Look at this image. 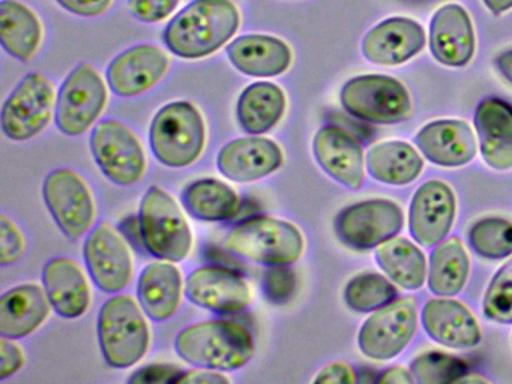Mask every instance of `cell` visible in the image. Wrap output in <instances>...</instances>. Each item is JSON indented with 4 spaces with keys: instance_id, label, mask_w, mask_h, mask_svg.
Returning a JSON list of instances; mask_svg holds the SVG:
<instances>
[{
    "instance_id": "cell-25",
    "label": "cell",
    "mask_w": 512,
    "mask_h": 384,
    "mask_svg": "<svg viewBox=\"0 0 512 384\" xmlns=\"http://www.w3.org/2000/svg\"><path fill=\"white\" fill-rule=\"evenodd\" d=\"M227 56L238 71L250 77H277L292 63L289 45L269 35L239 36L227 47Z\"/></svg>"
},
{
    "instance_id": "cell-10",
    "label": "cell",
    "mask_w": 512,
    "mask_h": 384,
    "mask_svg": "<svg viewBox=\"0 0 512 384\" xmlns=\"http://www.w3.org/2000/svg\"><path fill=\"white\" fill-rule=\"evenodd\" d=\"M418 312L413 297H401L376 309L359 330V350L373 360H389L401 353L415 335Z\"/></svg>"
},
{
    "instance_id": "cell-24",
    "label": "cell",
    "mask_w": 512,
    "mask_h": 384,
    "mask_svg": "<svg viewBox=\"0 0 512 384\" xmlns=\"http://www.w3.org/2000/svg\"><path fill=\"white\" fill-rule=\"evenodd\" d=\"M422 324L433 341L451 348H472L481 341V329L472 312L452 299H431L422 309Z\"/></svg>"
},
{
    "instance_id": "cell-23",
    "label": "cell",
    "mask_w": 512,
    "mask_h": 384,
    "mask_svg": "<svg viewBox=\"0 0 512 384\" xmlns=\"http://www.w3.org/2000/svg\"><path fill=\"white\" fill-rule=\"evenodd\" d=\"M475 128L484 161L494 170L512 168V105L499 98L482 99Z\"/></svg>"
},
{
    "instance_id": "cell-18",
    "label": "cell",
    "mask_w": 512,
    "mask_h": 384,
    "mask_svg": "<svg viewBox=\"0 0 512 384\" xmlns=\"http://www.w3.org/2000/svg\"><path fill=\"white\" fill-rule=\"evenodd\" d=\"M169 65V57L160 48L151 44L136 45L112 60L107 68V80L116 95L130 98L154 87Z\"/></svg>"
},
{
    "instance_id": "cell-29",
    "label": "cell",
    "mask_w": 512,
    "mask_h": 384,
    "mask_svg": "<svg viewBox=\"0 0 512 384\" xmlns=\"http://www.w3.org/2000/svg\"><path fill=\"white\" fill-rule=\"evenodd\" d=\"M286 111V95L277 84L268 81L250 84L238 99L239 125L251 135L271 131Z\"/></svg>"
},
{
    "instance_id": "cell-30",
    "label": "cell",
    "mask_w": 512,
    "mask_h": 384,
    "mask_svg": "<svg viewBox=\"0 0 512 384\" xmlns=\"http://www.w3.org/2000/svg\"><path fill=\"white\" fill-rule=\"evenodd\" d=\"M40 20L37 15L16 0L0 3V41L5 51L22 62H28L41 44Z\"/></svg>"
},
{
    "instance_id": "cell-33",
    "label": "cell",
    "mask_w": 512,
    "mask_h": 384,
    "mask_svg": "<svg viewBox=\"0 0 512 384\" xmlns=\"http://www.w3.org/2000/svg\"><path fill=\"white\" fill-rule=\"evenodd\" d=\"M470 261L458 237L440 242L431 252L428 287L437 296H455L463 290L469 276Z\"/></svg>"
},
{
    "instance_id": "cell-6",
    "label": "cell",
    "mask_w": 512,
    "mask_h": 384,
    "mask_svg": "<svg viewBox=\"0 0 512 384\" xmlns=\"http://www.w3.org/2000/svg\"><path fill=\"white\" fill-rule=\"evenodd\" d=\"M140 231L146 249L160 260L187 258L193 246V234L178 203L158 186H151L140 206Z\"/></svg>"
},
{
    "instance_id": "cell-4",
    "label": "cell",
    "mask_w": 512,
    "mask_h": 384,
    "mask_svg": "<svg viewBox=\"0 0 512 384\" xmlns=\"http://www.w3.org/2000/svg\"><path fill=\"white\" fill-rule=\"evenodd\" d=\"M98 339L112 368H130L145 357L151 339L149 327L133 297L119 294L104 303L98 317Z\"/></svg>"
},
{
    "instance_id": "cell-15",
    "label": "cell",
    "mask_w": 512,
    "mask_h": 384,
    "mask_svg": "<svg viewBox=\"0 0 512 384\" xmlns=\"http://www.w3.org/2000/svg\"><path fill=\"white\" fill-rule=\"evenodd\" d=\"M185 294L194 305L218 314H235L253 299L247 281L235 270L221 266H203L191 272Z\"/></svg>"
},
{
    "instance_id": "cell-44",
    "label": "cell",
    "mask_w": 512,
    "mask_h": 384,
    "mask_svg": "<svg viewBox=\"0 0 512 384\" xmlns=\"http://www.w3.org/2000/svg\"><path fill=\"white\" fill-rule=\"evenodd\" d=\"M62 8L80 17H97L112 5V0H56Z\"/></svg>"
},
{
    "instance_id": "cell-16",
    "label": "cell",
    "mask_w": 512,
    "mask_h": 384,
    "mask_svg": "<svg viewBox=\"0 0 512 384\" xmlns=\"http://www.w3.org/2000/svg\"><path fill=\"white\" fill-rule=\"evenodd\" d=\"M455 219V195L446 183L431 180L419 186L410 204L409 228L422 246L443 242Z\"/></svg>"
},
{
    "instance_id": "cell-2",
    "label": "cell",
    "mask_w": 512,
    "mask_h": 384,
    "mask_svg": "<svg viewBox=\"0 0 512 384\" xmlns=\"http://www.w3.org/2000/svg\"><path fill=\"white\" fill-rule=\"evenodd\" d=\"M176 353L200 368L233 371L254 356L250 330L235 321L211 320L185 327L175 341Z\"/></svg>"
},
{
    "instance_id": "cell-50",
    "label": "cell",
    "mask_w": 512,
    "mask_h": 384,
    "mask_svg": "<svg viewBox=\"0 0 512 384\" xmlns=\"http://www.w3.org/2000/svg\"><path fill=\"white\" fill-rule=\"evenodd\" d=\"M476 381H478V383H485V378L478 377V375L469 374V372H467V374H464L457 383H476Z\"/></svg>"
},
{
    "instance_id": "cell-28",
    "label": "cell",
    "mask_w": 512,
    "mask_h": 384,
    "mask_svg": "<svg viewBox=\"0 0 512 384\" xmlns=\"http://www.w3.org/2000/svg\"><path fill=\"white\" fill-rule=\"evenodd\" d=\"M137 293L148 317L154 321L169 320L181 305V272L172 261L151 263L140 275Z\"/></svg>"
},
{
    "instance_id": "cell-37",
    "label": "cell",
    "mask_w": 512,
    "mask_h": 384,
    "mask_svg": "<svg viewBox=\"0 0 512 384\" xmlns=\"http://www.w3.org/2000/svg\"><path fill=\"white\" fill-rule=\"evenodd\" d=\"M410 372L421 384L457 383L467 374V365L458 357L440 351H428L413 360Z\"/></svg>"
},
{
    "instance_id": "cell-22",
    "label": "cell",
    "mask_w": 512,
    "mask_h": 384,
    "mask_svg": "<svg viewBox=\"0 0 512 384\" xmlns=\"http://www.w3.org/2000/svg\"><path fill=\"white\" fill-rule=\"evenodd\" d=\"M422 155L440 167H461L476 155L472 129L463 120H436L425 125L415 137Z\"/></svg>"
},
{
    "instance_id": "cell-45",
    "label": "cell",
    "mask_w": 512,
    "mask_h": 384,
    "mask_svg": "<svg viewBox=\"0 0 512 384\" xmlns=\"http://www.w3.org/2000/svg\"><path fill=\"white\" fill-rule=\"evenodd\" d=\"M356 374L352 366L347 363H331L319 372L314 381L316 383H356Z\"/></svg>"
},
{
    "instance_id": "cell-43",
    "label": "cell",
    "mask_w": 512,
    "mask_h": 384,
    "mask_svg": "<svg viewBox=\"0 0 512 384\" xmlns=\"http://www.w3.org/2000/svg\"><path fill=\"white\" fill-rule=\"evenodd\" d=\"M14 339L2 336L0 341V353H2V362H0V380H7L11 375L20 371L25 363V354L19 345L14 344Z\"/></svg>"
},
{
    "instance_id": "cell-49",
    "label": "cell",
    "mask_w": 512,
    "mask_h": 384,
    "mask_svg": "<svg viewBox=\"0 0 512 384\" xmlns=\"http://www.w3.org/2000/svg\"><path fill=\"white\" fill-rule=\"evenodd\" d=\"M494 15L503 14L512 8V0H482Z\"/></svg>"
},
{
    "instance_id": "cell-8",
    "label": "cell",
    "mask_w": 512,
    "mask_h": 384,
    "mask_svg": "<svg viewBox=\"0 0 512 384\" xmlns=\"http://www.w3.org/2000/svg\"><path fill=\"white\" fill-rule=\"evenodd\" d=\"M107 89L100 74L82 63L65 78L56 102V126L70 137L85 134L103 113Z\"/></svg>"
},
{
    "instance_id": "cell-32",
    "label": "cell",
    "mask_w": 512,
    "mask_h": 384,
    "mask_svg": "<svg viewBox=\"0 0 512 384\" xmlns=\"http://www.w3.org/2000/svg\"><path fill=\"white\" fill-rule=\"evenodd\" d=\"M182 204L199 221L220 222L233 218L239 212L241 200L227 183L206 177L184 189Z\"/></svg>"
},
{
    "instance_id": "cell-26",
    "label": "cell",
    "mask_w": 512,
    "mask_h": 384,
    "mask_svg": "<svg viewBox=\"0 0 512 384\" xmlns=\"http://www.w3.org/2000/svg\"><path fill=\"white\" fill-rule=\"evenodd\" d=\"M43 282L50 305L61 317L79 318L88 311L91 290L76 261L53 258L44 267Z\"/></svg>"
},
{
    "instance_id": "cell-41",
    "label": "cell",
    "mask_w": 512,
    "mask_h": 384,
    "mask_svg": "<svg viewBox=\"0 0 512 384\" xmlns=\"http://www.w3.org/2000/svg\"><path fill=\"white\" fill-rule=\"evenodd\" d=\"M178 5L179 0H128L131 14L145 23L166 20Z\"/></svg>"
},
{
    "instance_id": "cell-17",
    "label": "cell",
    "mask_w": 512,
    "mask_h": 384,
    "mask_svg": "<svg viewBox=\"0 0 512 384\" xmlns=\"http://www.w3.org/2000/svg\"><path fill=\"white\" fill-rule=\"evenodd\" d=\"M424 27L407 17H391L374 26L362 41V54L371 63L397 66L421 53Z\"/></svg>"
},
{
    "instance_id": "cell-19",
    "label": "cell",
    "mask_w": 512,
    "mask_h": 384,
    "mask_svg": "<svg viewBox=\"0 0 512 384\" xmlns=\"http://www.w3.org/2000/svg\"><path fill=\"white\" fill-rule=\"evenodd\" d=\"M430 51L437 62L454 68L472 60L475 32L463 6L448 3L434 12L430 23Z\"/></svg>"
},
{
    "instance_id": "cell-21",
    "label": "cell",
    "mask_w": 512,
    "mask_h": 384,
    "mask_svg": "<svg viewBox=\"0 0 512 384\" xmlns=\"http://www.w3.org/2000/svg\"><path fill=\"white\" fill-rule=\"evenodd\" d=\"M217 164L226 179L239 183L256 182L281 167L283 152L269 138H236L221 149Z\"/></svg>"
},
{
    "instance_id": "cell-20",
    "label": "cell",
    "mask_w": 512,
    "mask_h": 384,
    "mask_svg": "<svg viewBox=\"0 0 512 384\" xmlns=\"http://www.w3.org/2000/svg\"><path fill=\"white\" fill-rule=\"evenodd\" d=\"M314 156L326 174L347 188H361L365 179L361 144L340 126L326 125L313 141Z\"/></svg>"
},
{
    "instance_id": "cell-7",
    "label": "cell",
    "mask_w": 512,
    "mask_h": 384,
    "mask_svg": "<svg viewBox=\"0 0 512 384\" xmlns=\"http://www.w3.org/2000/svg\"><path fill=\"white\" fill-rule=\"evenodd\" d=\"M341 105L347 113L364 122L394 125L409 117V92L403 83L388 75H359L344 84Z\"/></svg>"
},
{
    "instance_id": "cell-5",
    "label": "cell",
    "mask_w": 512,
    "mask_h": 384,
    "mask_svg": "<svg viewBox=\"0 0 512 384\" xmlns=\"http://www.w3.org/2000/svg\"><path fill=\"white\" fill-rule=\"evenodd\" d=\"M227 251L266 266H290L304 252V237L296 225L271 216H257L233 228Z\"/></svg>"
},
{
    "instance_id": "cell-46",
    "label": "cell",
    "mask_w": 512,
    "mask_h": 384,
    "mask_svg": "<svg viewBox=\"0 0 512 384\" xmlns=\"http://www.w3.org/2000/svg\"><path fill=\"white\" fill-rule=\"evenodd\" d=\"M229 378L218 372L212 371H190L182 375L179 383H197V384H218L229 383Z\"/></svg>"
},
{
    "instance_id": "cell-1",
    "label": "cell",
    "mask_w": 512,
    "mask_h": 384,
    "mask_svg": "<svg viewBox=\"0 0 512 384\" xmlns=\"http://www.w3.org/2000/svg\"><path fill=\"white\" fill-rule=\"evenodd\" d=\"M241 17L229 0H194L167 24L164 42L182 59H202L238 32Z\"/></svg>"
},
{
    "instance_id": "cell-35",
    "label": "cell",
    "mask_w": 512,
    "mask_h": 384,
    "mask_svg": "<svg viewBox=\"0 0 512 384\" xmlns=\"http://www.w3.org/2000/svg\"><path fill=\"white\" fill-rule=\"evenodd\" d=\"M397 297L394 285L377 273L355 276L344 290V300L352 311L365 314L388 305Z\"/></svg>"
},
{
    "instance_id": "cell-36",
    "label": "cell",
    "mask_w": 512,
    "mask_h": 384,
    "mask_svg": "<svg viewBox=\"0 0 512 384\" xmlns=\"http://www.w3.org/2000/svg\"><path fill=\"white\" fill-rule=\"evenodd\" d=\"M473 251L488 260H502L512 254V222L499 216L481 219L469 233Z\"/></svg>"
},
{
    "instance_id": "cell-47",
    "label": "cell",
    "mask_w": 512,
    "mask_h": 384,
    "mask_svg": "<svg viewBox=\"0 0 512 384\" xmlns=\"http://www.w3.org/2000/svg\"><path fill=\"white\" fill-rule=\"evenodd\" d=\"M415 381L412 372L407 369L400 368V366H394V368L388 369L383 372L382 377L379 378V383H395V384H412Z\"/></svg>"
},
{
    "instance_id": "cell-39",
    "label": "cell",
    "mask_w": 512,
    "mask_h": 384,
    "mask_svg": "<svg viewBox=\"0 0 512 384\" xmlns=\"http://www.w3.org/2000/svg\"><path fill=\"white\" fill-rule=\"evenodd\" d=\"M298 287L295 272L290 266H269L263 275V294L272 305H286Z\"/></svg>"
},
{
    "instance_id": "cell-31",
    "label": "cell",
    "mask_w": 512,
    "mask_h": 384,
    "mask_svg": "<svg viewBox=\"0 0 512 384\" xmlns=\"http://www.w3.org/2000/svg\"><path fill=\"white\" fill-rule=\"evenodd\" d=\"M367 168L379 182L403 186L418 179L424 161L406 141H383L368 152Z\"/></svg>"
},
{
    "instance_id": "cell-13",
    "label": "cell",
    "mask_w": 512,
    "mask_h": 384,
    "mask_svg": "<svg viewBox=\"0 0 512 384\" xmlns=\"http://www.w3.org/2000/svg\"><path fill=\"white\" fill-rule=\"evenodd\" d=\"M44 200L62 233L71 240L89 233L95 221V201L85 180L68 168L53 171L44 182Z\"/></svg>"
},
{
    "instance_id": "cell-3",
    "label": "cell",
    "mask_w": 512,
    "mask_h": 384,
    "mask_svg": "<svg viewBox=\"0 0 512 384\" xmlns=\"http://www.w3.org/2000/svg\"><path fill=\"white\" fill-rule=\"evenodd\" d=\"M149 141L161 164L170 168L188 167L205 149L206 129L202 114L187 101L164 105L152 120Z\"/></svg>"
},
{
    "instance_id": "cell-11",
    "label": "cell",
    "mask_w": 512,
    "mask_h": 384,
    "mask_svg": "<svg viewBox=\"0 0 512 384\" xmlns=\"http://www.w3.org/2000/svg\"><path fill=\"white\" fill-rule=\"evenodd\" d=\"M91 149L104 176L116 185H134L145 176L142 144L122 123L116 120L98 123L91 135Z\"/></svg>"
},
{
    "instance_id": "cell-14",
    "label": "cell",
    "mask_w": 512,
    "mask_h": 384,
    "mask_svg": "<svg viewBox=\"0 0 512 384\" xmlns=\"http://www.w3.org/2000/svg\"><path fill=\"white\" fill-rule=\"evenodd\" d=\"M85 261L95 285L104 293H119L130 284L133 258L124 239L101 224L89 233L85 242Z\"/></svg>"
},
{
    "instance_id": "cell-48",
    "label": "cell",
    "mask_w": 512,
    "mask_h": 384,
    "mask_svg": "<svg viewBox=\"0 0 512 384\" xmlns=\"http://www.w3.org/2000/svg\"><path fill=\"white\" fill-rule=\"evenodd\" d=\"M494 63H496L497 71L502 74V77L505 78L508 83L512 84V48L511 50L500 53Z\"/></svg>"
},
{
    "instance_id": "cell-9",
    "label": "cell",
    "mask_w": 512,
    "mask_h": 384,
    "mask_svg": "<svg viewBox=\"0 0 512 384\" xmlns=\"http://www.w3.org/2000/svg\"><path fill=\"white\" fill-rule=\"evenodd\" d=\"M403 210L391 200H368L344 207L335 218L341 243L358 251L376 248L403 228Z\"/></svg>"
},
{
    "instance_id": "cell-34",
    "label": "cell",
    "mask_w": 512,
    "mask_h": 384,
    "mask_svg": "<svg viewBox=\"0 0 512 384\" xmlns=\"http://www.w3.org/2000/svg\"><path fill=\"white\" fill-rule=\"evenodd\" d=\"M380 269L400 287L418 290L427 278V261L421 249L407 239H392L382 243L376 252Z\"/></svg>"
},
{
    "instance_id": "cell-38",
    "label": "cell",
    "mask_w": 512,
    "mask_h": 384,
    "mask_svg": "<svg viewBox=\"0 0 512 384\" xmlns=\"http://www.w3.org/2000/svg\"><path fill=\"white\" fill-rule=\"evenodd\" d=\"M482 309L485 317L496 323H512V258L497 270L488 284Z\"/></svg>"
},
{
    "instance_id": "cell-12",
    "label": "cell",
    "mask_w": 512,
    "mask_h": 384,
    "mask_svg": "<svg viewBox=\"0 0 512 384\" xmlns=\"http://www.w3.org/2000/svg\"><path fill=\"white\" fill-rule=\"evenodd\" d=\"M55 90L44 75L31 72L11 93L2 108V129L11 140L37 137L52 120Z\"/></svg>"
},
{
    "instance_id": "cell-42",
    "label": "cell",
    "mask_w": 512,
    "mask_h": 384,
    "mask_svg": "<svg viewBox=\"0 0 512 384\" xmlns=\"http://www.w3.org/2000/svg\"><path fill=\"white\" fill-rule=\"evenodd\" d=\"M185 371L173 365H149L137 369L130 383H179Z\"/></svg>"
},
{
    "instance_id": "cell-27",
    "label": "cell",
    "mask_w": 512,
    "mask_h": 384,
    "mask_svg": "<svg viewBox=\"0 0 512 384\" xmlns=\"http://www.w3.org/2000/svg\"><path fill=\"white\" fill-rule=\"evenodd\" d=\"M50 300L40 285L11 288L0 300V335L22 339L34 333L49 317Z\"/></svg>"
},
{
    "instance_id": "cell-40",
    "label": "cell",
    "mask_w": 512,
    "mask_h": 384,
    "mask_svg": "<svg viewBox=\"0 0 512 384\" xmlns=\"http://www.w3.org/2000/svg\"><path fill=\"white\" fill-rule=\"evenodd\" d=\"M23 252L25 239L19 228L7 215L0 216V263L2 266H10L20 260Z\"/></svg>"
}]
</instances>
